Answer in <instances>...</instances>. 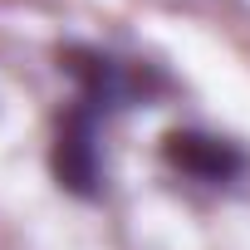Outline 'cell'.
Listing matches in <instances>:
<instances>
[{
	"mask_svg": "<svg viewBox=\"0 0 250 250\" xmlns=\"http://www.w3.org/2000/svg\"><path fill=\"white\" fill-rule=\"evenodd\" d=\"M103 123H108V113H103V108H93V103L74 98V103H69V113L59 118L54 152H49L59 187H64V191H74V196H83V201H93V196L103 191V152H98Z\"/></svg>",
	"mask_w": 250,
	"mask_h": 250,
	"instance_id": "obj_1",
	"label": "cell"
},
{
	"mask_svg": "<svg viewBox=\"0 0 250 250\" xmlns=\"http://www.w3.org/2000/svg\"><path fill=\"white\" fill-rule=\"evenodd\" d=\"M162 157L172 172H182L187 182H201V187H230L245 177V152L235 143H226L216 133H196V128L167 133Z\"/></svg>",
	"mask_w": 250,
	"mask_h": 250,
	"instance_id": "obj_2",
	"label": "cell"
}]
</instances>
